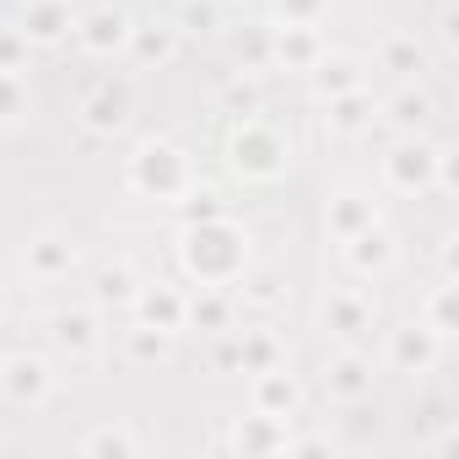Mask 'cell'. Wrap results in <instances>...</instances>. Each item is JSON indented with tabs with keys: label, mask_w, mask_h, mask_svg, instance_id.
<instances>
[{
	"label": "cell",
	"mask_w": 459,
	"mask_h": 459,
	"mask_svg": "<svg viewBox=\"0 0 459 459\" xmlns=\"http://www.w3.org/2000/svg\"><path fill=\"white\" fill-rule=\"evenodd\" d=\"M87 125H92V130H119V125H125V103H119L114 92L92 98V103H87Z\"/></svg>",
	"instance_id": "obj_14"
},
{
	"label": "cell",
	"mask_w": 459,
	"mask_h": 459,
	"mask_svg": "<svg viewBox=\"0 0 459 459\" xmlns=\"http://www.w3.org/2000/svg\"><path fill=\"white\" fill-rule=\"evenodd\" d=\"M362 108H368V103H362V98H346V103H341V114H335V130H357V125H362V119H368V114H362Z\"/></svg>",
	"instance_id": "obj_23"
},
{
	"label": "cell",
	"mask_w": 459,
	"mask_h": 459,
	"mask_svg": "<svg viewBox=\"0 0 459 459\" xmlns=\"http://www.w3.org/2000/svg\"><path fill=\"white\" fill-rule=\"evenodd\" d=\"M65 28H71V17H65L60 6H39V12L28 17V28H22V33H33V39H60Z\"/></svg>",
	"instance_id": "obj_16"
},
{
	"label": "cell",
	"mask_w": 459,
	"mask_h": 459,
	"mask_svg": "<svg viewBox=\"0 0 459 459\" xmlns=\"http://www.w3.org/2000/svg\"><path fill=\"white\" fill-rule=\"evenodd\" d=\"M82 448H87V454H135V437H130V432H92Z\"/></svg>",
	"instance_id": "obj_18"
},
{
	"label": "cell",
	"mask_w": 459,
	"mask_h": 459,
	"mask_svg": "<svg viewBox=\"0 0 459 459\" xmlns=\"http://www.w3.org/2000/svg\"><path fill=\"white\" fill-rule=\"evenodd\" d=\"M22 55H28V33H0V71H17Z\"/></svg>",
	"instance_id": "obj_20"
},
{
	"label": "cell",
	"mask_w": 459,
	"mask_h": 459,
	"mask_svg": "<svg viewBox=\"0 0 459 459\" xmlns=\"http://www.w3.org/2000/svg\"><path fill=\"white\" fill-rule=\"evenodd\" d=\"M351 244H357V249H351V260H357L362 271H373V265H389V255H394V249H389V238H384V233H373V227H362V233H357Z\"/></svg>",
	"instance_id": "obj_9"
},
{
	"label": "cell",
	"mask_w": 459,
	"mask_h": 459,
	"mask_svg": "<svg viewBox=\"0 0 459 459\" xmlns=\"http://www.w3.org/2000/svg\"><path fill=\"white\" fill-rule=\"evenodd\" d=\"M6 394L39 405V400L49 394V368H44L39 357H12V362H6Z\"/></svg>",
	"instance_id": "obj_2"
},
{
	"label": "cell",
	"mask_w": 459,
	"mask_h": 459,
	"mask_svg": "<svg viewBox=\"0 0 459 459\" xmlns=\"http://www.w3.org/2000/svg\"><path fill=\"white\" fill-rule=\"evenodd\" d=\"M55 341L65 351H92V319L87 314H60L55 319Z\"/></svg>",
	"instance_id": "obj_8"
},
{
	"label": "cell",
	"mask_w": 459,
	"mask_h": 459,
	"mask_svg": "<svg viewBox=\"0 0 459 459\" xmlns=\"http://www.w3.org/2000/svg\"><path fill=\"white\" fill-rule=\"evenodd\" d=\"M362 227H373V211L357 205V195H341V200H335V233H341V238H357Z\"/></svg>",
	"instance_id": "obj_10"
},
{
	"label": "cell",
	"mask_w": 459,
	"mask_h": 459,
	"mask_svg": "<svg viewBox=\"0 0 459 459\" xmlns=\"http://www.w3.org/2000/svg\"><path fill=\"white\" fill-rule=\"evenodd\" d=\"M233 152H238V168H249V173H276V168H281V141H276V135H265L260 125L238 130Z\"/></svg>",
	"instance_id": "obj_1"
},
{
	"label": "cell",
	"mask_w": 459,
	"mask_h": 459,
	"mask_svg": "<svg viewBox=\"0 0 459 459\" xmlns=\"http://www.w3.org/2000/svg\"><path fill=\"white\" fill-rule=\"evenodd\" d=\"M119 39H125V17H119V12H92V17L82 22V44H87V49H98V55H103V49H114Z\"/></svg>",
	"instance_id": "obj_6"
},
{
	"label": "cell",
	"mask_w": 459,
	"mask_h": 459,
	"mask_svg": "<svg viewBox=\"0 0 459 459\" xmlns=\"http://www.w3.org/2000/svg\"><path fill=\"white\" fill-rule=\"evenodd\" d=\"M325 319H330V330H341V335H357V330L368 325V308H362V303H351V298H335V303L325 308Z\"/></svg>",
	"instance_id": "obj_13"
},
{
	"label": "cell",
	"mask_w": 459,
	"mask_h": 459,
	"mask_svg": "<svg viewBox=\"0 0 459 459\" xmlns=\"http://www.w3.org/2000/svg\"><path fill=\"white\" fill-rule=\"evenodd\" d=\"M130 357H135V362H157V357H168V330H152V325L135 330V335H130Z\"/></svg>",
	"instance_id": "obj_17"
},
{
	"label": "cell",
	"mask_w": 459,
	"mask_h": 459,
	"mask_svg": "<svg viewBox=\"0 0 459 459\" xmlns=\"http://www.w3.org/2000/svg\"><path fill=\"white\" fill-rule=\"evenodd\" d=\"M141 314H146L157 330H168V335H173V330H178V319H184V303H178L173 292H146V298H141Z\"/></svg>",
	"instance_id": "obj_7"
},
{
	"label": "cell",
	"mask_w": 459,
	"mask_h": 459,
	"mask_svg": "<svg viewBox=\"0 0 459 459\" xmlns=\"http://www.w3.org/2000/svg\"><path fill=\"white\" fill-rule=\"evenodd\" d=\"M330 394H341V400H357V394H368V384H373V373H368V362L362 357H341V362H330Z\"/></svg>",
	"instance_id": "obj_4"
},
{
	"label": "cell",
	"mask_w": 459,
	"mask_h": 459,
	"mask_svg": "<svg viewBox=\"0 0 459 459\" xmlns=\"http://www.w3.org/2000/svg\"><path fill=\"white\" fill-rule=\"evenodd\" d=\"M421 114H427V98H421V92H405V98L394 103V119H400V125H416Z\"/></svg>",
	"instance_id": "obj_22"
},
{
	"label": "cell",
	"mask_w": 459,
	"mask_h": 459,
	"mask_svg": "<svg viewBox=\"0 0 459 459\" xmlns=\"http://www.w3.org/2000/svg\"><path fill=\"white\" fill-rule=\"evenodd\" d=\"M195 319H205V325L216 330V325H221V303H216V298H205V303H195Z\"/></svg>",
	"instance_id": "obj_25"
},
{
	"label": "cell",
	"mask_w": 459,
	"mask_h": 459,
	"mask_svg": "<svg viewBox=\"0 0 459 459\" xmlns=\"http://www.w3.org/2000/svg\"><path fill=\"white\" fill-rule=\"evenodd\" d=\"M98 298H103V303H130V298H135V271H130V265L103 271V276H98Z\"/></svg>",
	"instance_id": "obj_11"
},
{
	"label": "cell",
	"mask_w": 459,
	"mask_h": 459,
	"mask_svg": "<svg viewBox=\"0 0 459 459\" xmlns=\"http://www.w3.org/2000/svg\"><path fill=\"white\" fill-rule=\"evenodd\" d=\"M416 60H421L416 44H389V65H394V71H416Z\"/></svg>",
	"instance_id": "obj_24"
},
{
	"label": "cell",
	"mask_w": 459,
	"mask_h": 459,
	"mask_svg": "<svg viewBox=\"0 0 459 459\" xmlns=\"http://www.w3.org/2000/svg\"><path fill=\"white\" fill-rule=\"evenodd\" d=\"M28 265H33V276H60V271H71L76 265V255H71V244H60V238H39L33 249H28Z\"/></svg>",
	"instance_id": "obj_5"
},
{
	"label": "cell",
	"mask_w": 459,
	"mask_h": 459,
	"mask_svg": "<svg viewBox=\"0 0 459 459\" xmlns=\"http://www.w3.org/2000/svg\"><path fill=\"white\" fill-rule=\"evenodd\" d=\"M184 17H189V22H200V28H211V17H216V12H211V6H189Z\"/></svg>",
	"instance_id": "obj_26"
},
{
	"label": "cell",
	"mask_w": 459,
	"mask_h": 459,
	"mask_svg": "<svg viewBox=\"0 0 459 459\" xmlns=\"http://www.w3.org/2000/svg\"><path fill=\"white\" fill-rule=\"evenodd\" d=\"M394 157H400V162H394V178H400L405 189L432 173V152H411V146H405V152H394Z\"/></svg>",
	"instance_id": "obj_15"
},
{
	"label": "cell",
	"mask_w": 459,
	"mask_h": 459,
	"mask_svg": "<svg viewBox=\"0 0 459 459\" xmlns=\"http://www.w3.org/2000/svg\"><path fill=\"white\" fill-rule=\"evenodd\" d=\"M168 49H173L168 33H135V55H141V60H162Z\"/></svg>",
	"instance_id": "obj_21"
},
{
	"label": "cell",
	"mask_w": 459,
	"mask_h": 459,
	"mask_svg": "<svg viewBox=\"0 0 459 459\" xmlns=\"http://www.w3.org/2000/svg\"><path fill=\"white\" fill-rule=\"evenodd\" d=\"M22 114V92H17V71H0V119Z\"/></svg>",
	"instance_id": "obj_19"
},
{
	"label": "cell",
	"mask_w": 459,
	"mask_h": 459,
	"mask_svg": "<svg viewBox=\"0 0 459 459\" xmlns=\"http://www.w3.org/2000/svg\"><path fill=\"white\" fill-rule=\"evenodd\" d=\"M394 362H400V368H427V362H432V341H427L421 330H400V341H394Z\"/></svg>",
	"instance_id": "obj_12"
},
{
	"label": "cell",
	"mask_w": 459,
	"mask_h": 459,
	"mask_svg": "<svg viewBox=\"0 0 459 459\" xmlns=\"http://www.w3.org/2000/svg\"><path fill=\"white\" fill-rule=\"evenodd\" d=\"M255 400H260V416L281 421V416H292V405H298V384H292L281 368H265V373H260V389H255Z\"/></svg>",
	"instance_id": "obj_3"
}]
</instances>
